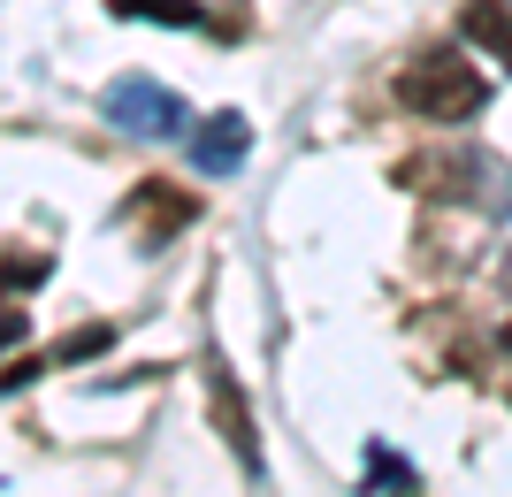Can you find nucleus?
I'll return each mask as SVG.
<instances>
[{"label":"nucleus","instance_id":"obj_7","mask_svg":"<svg viewBox=\"0 0 512 497\" xmlns=\"http://www.w3.org/2000/svg\"><path fill=\"white\" fill-rule=\"evenodd\" d=\"M474 46H490L497 62H512V0H467V16H459Z\"/></svg>","mask_w":512,"mask_h":497},{"label":"nucleus","instance_id":"obj_11","mask_svg":"<svg viewBox=\"0 0 512 497\" xmlns=\"http://www.w3.org/2000/svg\"><path fill=\"white\" fill-rule=\"evenodd\" d=\"M39 276H46V260H39V253H31V260L8 253V283H16V291H23V283H39Z\"/></svg>","mask_w":512,"mask_h":497},{"label":"nucleus","instance_id":"obj_4","mask_svg":"<svg viewBox=\"0 0 512 497\" xmlns=\"http://www.w3.org/2000/svg\"><path fill=\"white\" fill-rule=\"evenodd\" d=\"M245 153H253V123L237 108H222V115H207L199 123V138H192V161L207 176H230V169H245Z\"/></svg>","mask_w":512,"mask_h":497},{"label":"nucleus","instance_id":"obj_3","mask_svg":"<svg viewBox=\"0 0 512 497\" xmlns=\"http://www.w3.org/2000/svg\"><path fill=\"white\" fill-rule=\"evenodd\" d=\"M207 413H214V429H222V444L237 452V467L260 482V429H253V406H245V390H237V375H230V360L222 352H207Z\"/></svg>","mask_w":512,"mask_h":497},{"label":"nucleus","instance_id":"obj_6","mask_svg":"<svg viewBox=\"0 0 512 497\" xmlns=\"http://www.w3.org/2000/svg\"><path fill=\"white\" fill-rule=\"evenodd\" d=\"M123 215H130V222H146V230H153V245H161V238H176V230H184V222L199 215V199L146 184V192H130V207H123Z\"/></svg>","mask_w":512,"mask_h":497},{"label":"nucleus","instance_id":"obj_12","mask_svg":"<svg viewBox=\"0 0 512 497\" xmlns=\"http://www.w3.org/2000/svg\"><path fill=\"white\" fill-rule=\"evenodd\" d=\"M505 360H512V329H505Z\"/></svg>","mask_w":512,"mask_h":497},{"label":"nucleus","instance_id":"obj_9","mask_svg":"<svg viewBox=\"0 0 512 497\" xmlns=\"http://www.w3.org/2000/svg\"><path fill=\"white\" fill-rule=\"evenodd\" d=\"M115 16H130V23H169V31H199V8L192 0H115Z\"/></svg>","mask_w":512,"mask_h":497},{"label":"nucleus","instance_id":"obj_5","mask_svg":"<svg viewBox=\"0 0 512 497\" xmlns=\"http://www.w3.org/2000/svg\"><path fill=\"white\" fill-rule=\"evenodd\" d=\"M467 176H482V161H474V153H421V161H398V184L436 192V199H467V192H474Z\"/></svg>","mask_w":512,"mask_h":497},{"label":"nucleus","instance_id":"obj_1","mask_svg":"<svg viewBox=\"0 0 512 497\" xmlns=\"http://www.w3.org/2000/svg\"><path fill=\"white\" fill-rule=\"evenodd\" d=\"M398 108L421 115V123H467V115L490 108V77L467 62V54H451V46H428L398 69Z\"/></svg>","mask_w":512,"mask_h":497},{"label":"nucleus","instance_id":"obj_2","mask_svg":"<svg viewBox=\"0 0 512 497\" xmlns=\"http://www.w3.org/2000/svg\"><path fill=\"white\" fill-rule=\"evenodd\" d=\"M100 115L115 130H130V138H176V130L192 123V108H184L169 85H153V77H115L107 100H100Z\"/></svg>","mask_w":512,"mask_h":497},{"label":"nucleus","instance_id":"obj_8","mask_svg":"<svg viewBox=\"0 0 512 497\" xmlns=\"http://www.w3.org/2000/svg\"><path fill=\"white\" fill-rule=\"evenodd\" d=\"M367 490L375 497H421V475H413V459H398L390 444H367Z\"/></svg>","mask_w":512,"mask_h":497},{"label":"nucleus","instance_id":"obj_10","mask_svg":"<svg viewBox=\"0 0 512 497\" xmlns=\"http://www.w3.org/2000/svg\"><path fill=\"white\" fill-rule=\"evenodd\" d=\"M107 345H115V329H107V322H85V329H69L62 345L46 352V368H77V360H100Z\"/></svg>","mask_w":512,"mask_h":497}]
</instances>
